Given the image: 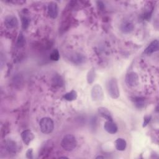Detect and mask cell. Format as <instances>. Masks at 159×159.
I'll use <instances>...</instances> for the list:
<instances>
[{
	"label": "cell",
	"instance_id": "18",
	"mask_svg": "<svg viewBox=\"0 0 159 159\" xmlns=\"http://www.w3.org/2000/svg\"><path fill=\"white\" fill-rule=\"evenodd\" d=\"M59 57H60L59 52V51L57 50H54V51H53L51 53L50 56V59L52 60H53V61H57V60H59Z\"/></svg>",
	"mask_w": 159,
	"mask_h": 159
},
{
	"label": "cell",
	"instance_id": "25",
	"mask_svg": "<svg viewBox=\"0 0 159 159\" xmlns=\"http://www.w3.org/2000/svg\"><path fill=\"white\" fill-rule=\"evenodd\" d=\"M60 158H67V157H61Z\"/></svg>",
	"mask_w": 159,
	"mask_h": 159
},
{
	"label": "cell",
	"instance_id": "15",
	"mask_svg": "<svg viewBox=\"0 0 159 159\" xmlns=\"http://www.w3.org/2000/svg\"><path fill=\"white\" fill-rule=\"evenodd\" d=\"M63 98L67 100V101H74L75 99H77V93L74 90H72L70 92H68L67 93H66Z\"/></svg>",
	"mask_w": 159,
	"mask_h": 159
},
{
	"label": "cell",
	"instance_id": "13",
	"mask_svg": "<svg viewBox=\"0 0 159 159\" xmlns=\"http://www.w3.org/2000/svg\"><path fill=\"white\" fill-rule=\"evenodd\" d=\"M126 142L125 139L119 138L116 140V148L117 150L123 151L126 148Z\"/></svg>",
	"mask_w": 159,
	"mask_h": 159
},
{
	"label": "cell",
	"instance_id": "3",
	"mask_svg": "<svg viewBox=\"0 0 159 159\" xmlns=\"http://www.w3.org/2000/svg\"><path fill=\"white\" fill-rule=\"evenodd\" d=\"M108 91L112 98L116 99L120 95V92L117 80L114 78H111L108 83Z\"/></svg>",
	"mask_w": 159,
	"mask_h": 159
},
{
	"label": "cell",
	"instance_id": "2",
	"mask_svg": "<svg viewBox=\"0 0 159 159\" xmlns=\"http://www.w3.org/2000/svg\"><path fill=\"white\" fill-rule=\"evenodd\" d=\"M39 126L41 132L45 134H50L54 128V122L49 117L42 118L39 122Z\"/></svg>",
	"mask_w": 159,
	"mask_h": 159
},
{
	"label": "cell",
	"instance_id": "4",
	"mask_svg": "<svg viewBox=\"0 0 159 159\" xmlns=\"http://www.w3.org/2000/svg\"><path fill=\"white\" fill-rule=\"evenodd\" d=\"M92 97L94 101H99L103 99V92L100 85H95L92 90Z\"/></svg>",
	"mask_w": 159,
	"mask_h": 159
},
{
	"label": "cell",
	"instance_id": "5",
	"mask_svg": "<svg viewBox=\"0 0 159 159\" xmlns=\"http://www.w3.org/2000/svg\"><path fill=\"white\" fill-rule=\"evenodd\" d=\"M126 82L129 86L134 87L138 85L139 77L135 72H129L126 76Z\"/></svg>",
	"mask_w": 159,
	"mask_h": 159
},
{
	"label": "cell",
	"instance_id": "23",
	"mask_svg": "<svg viewBox=\"0 0 159 159\" xmlns=\"http://www.w3.org/2000/svg\"><path fill=\"white\" fill-rule=\"evenodd\" d=\"M26 156L27 158H32L33 156H32V149H29L27 152H26Z\"/></svg>",
	"mask_w": 159,
	"mask_h": 159
},
{
	"label": "cell",
	"instance_id": "14",
	"mask_svg": "<svg viewBox=\"0 0 159 159\" xmlns=\"http://www.w3.org/2000/svg\"><path fill=\"white\" fill-rule=\"evenodd\" d=\"M6 146L7 150L11 153H15L17 149L16 143L12 140H9L7 141Z\"/></svg>",
	"mask_w": 159,
	"mask_h": 159
},
{
	"label": "cell",
	"instance_id": "8",
	"mask_svg": "<svg viewBox=\"0 0 159 159\" xmlns=\"http://www.w3.org/2000/svg\"><path fill=\"white\" fill-rule=\"evenodd\" d=\"M21 137L24 143L26 145H29L31 141L34 139V136L31 131L26 130L22 132Z\"/></svg>",
	"mask_w": 159,
	"mask_h": 159
},
{
	"label": "cell",
	"instance_id": "16",
	"mask_svg": "<svg viewBox=\"0 0 159 159\" xmlns=\"http://www.w3.org/2000/svg\"><path fill=\"white\" fill-rule=\"evenodd\" d=\"M95 78V72L93 69H92L89 71L87 75V81L88 83H92Z\"/></svg>",
	"mask_w": 159,
	"mask_h": 159
},
{
	"label": "cell",
	"instance_id": "10",
	"mask_svg": "<svg viewBox=\"0 0 159 159\" xmlns=\"http://www.w3.org/2000/svg\"><path fill=\"white\" fill-rule=\"evenodd\" d=\"M158 45H159L158 41L157 40L154 41L146 49L144 53L146 54H148V55L152 54V53H154V52H156L158 50Z\"/></svg>",
	"mask_w": 159,
	"mask_h": 159
},
{
	"label": "cell",
	"instance_id": "6",
	"mask_svg": "<svg viewBox=\"0 0 159 159\" xmlns=\"http://www.w3.org/2000/svg\"><path fill=\"white\" fill-rule=\"evenodd\" d=\"M5 24L8 29H14L18 26V21H17L16 17L9 16L6 17L5 20Z\"/></svg>",
	"mask_w": 159,
	"mask_h": 159
},
{
	"label": "cell",
	"instance_id": "11",
	"mask_svg": "<svg viewBox=\"0 0 159 159\" xmlns=\"http://www.w3.org/2000/svg\"><path fill=\"white\" fill-rule=\"evenodd\" d=\"M134 24L130 21L123 22L121 25V30L124 33H130L134 29Z\"/></svg>",
	"mask_w": 159,
	"mask_h": 159
},
{
	"label": "cell",
	"instance_id": "19",
	"mask_svg": "<svg viewBox=\"0 0 159 159\" xmlns=\"http://www.w3.org/2000/svg\"><path fill=\"white\" fill-rule=\"evenodd\" d=\"M25 42V39L23 36V34H20V36L18 39H17V45L18 47H22L24 45Z\"/></svg>",
	"mask_w": 159,
	"mask_h": 159
},
{
	"label": "cell",
	"instance_id": "12",
	"mask_svg": "<svg viewBox=\"0 0 159 159\" xmlns=\"http://www.w3.org/2000/svg\"><path fill=\"white\" fill-rule=\"evenodd\" d=\"M98 113L104 119H106L108 121H113V118L111 116V114L110 113V112L105 108L103 107H101L98 108Z\"/></svg>",
	"mask_w": 159,
	"mask_h": 159
},
{
	"label": "cell",
	"instance_id": "1",
	"mask_svg": "<svg viewBox=\"0 0 159 159\" xmlns=\"http://www.w3.org/2000/svg\"><path fill=\"white\" fill-rule=\"evenodd\" d=\"M77 142L76 138L72 134H67L63 137L62 142L61 146L67 151H72L76 147Z\"/></svg>",
	"mask_w": 159,
	"mask_h": 159
},
{
	"label": "cell",
	"instance_id": "21",
	"mask_svg": "<svg viewBox=\"0 0 159 159\" xmlns=\"http://www.w3.org/2000/svg\"><path fill=\"white\" fill-rule=\"evenodd\" d=\"M22 24H23V29H26L28 26H29V21L26 18V17H23L22 19Z\"/></svg>",
	"mask_w": 159,
	"mask_h": 159
},
{
	"label": "cell",
	"instance_id": "9",
	"mask_svg": "<svg viewBox=\"0 0 159 159\" xmlns=\"http://www.w3.org/2000/svg\"><path fill=\"white\" fill-rule=\"evenodd\" d=\"M104 128L110 134H115L117 131V127L116 124L110 121L105 122Z\"/></svg>",
	"mask_w": 159,
	"mask_h": 159
},
{
	"label": "cell",
	"instance_id": "22",
	"mask_svg": "<svg viewBox=\"0 0 159 159\" xmlns=\"http://www.w3.org/2000/svg\"><path fill=\"white\" fill-rule=\"evenodd\" d=\"M150 119H151L150 116H146L144 117V122H143V127H146L148 125V123L150 121Z\"/></svg>",
	"mask_w": 159,
	"mask_h": 159
},
{
	"label": "cell",
	"instance_id": "24",
	"mask_svg": "<svg viewBox=\"0 0 159 159\" xmlns=\"http://www.w3.org/2000/svg\"><path fill=\"white\" fill-rule=\"evenodd\" d=\"M104 157H101V156H98V157H97L96 158V159H98V158H103Z\"/></svg>",
	"mask_w": 159,
	"mask_h": 159
},
{
	"label": "cell",
	"instance_id": "7",
	"mask_svg": "<svg viewBox=\"0 0 159 159\" xmlns=\"http://www.w3.org/2000/svg\"><path fill=\"white\" fill-rule=\"evenodd\" d=\"M48 13L53 19H56L58 15V6L56 3L51 2L48 6Z\"/></svg>",
	"mask_w": 159,
	"mask_h": 159
},
{
	"label": "cell",
	"instance_id": "20",
	"mask_svg": "<svg viewBox=\"0 0 159 159\" xmlns=\"http://www.w3.org/2000/svg\"><path fill=\"white\" fill-rule=\"evenodd\" d=\"M54 83L57 86H62L63 85V80L59 76H56L53 79Z\"/></svg>",
	"mask_w": 159,
	"mask_h": 159
},
{
	"label": "cell",
	"instance_id": "17",
	"mask_svg": "<svg viewBox=\"0 0 159 159\" xmlns=\"http://www.w3.org/2000/svg\"><path fill=\"white\" fill-rule=\"evenodd\" d=\"M72 60L77 63H81L82 62H84L85 60V58L84 57L81 55V54H77V55H75L72 57Z\"/></svg>",
	"mask_w": 159,
	"mask_h": 159
}]
</instances>
